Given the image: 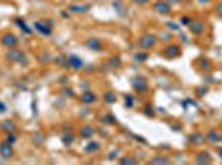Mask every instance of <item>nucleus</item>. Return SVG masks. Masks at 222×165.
I'll use <instances>...</instances> for the list:
<instances>
[{
    "label": "nucleus",
    "mask_w": 222,
    "mask_h": 165,
    "mask_svg": "<svg viewBox=\"0 0 222 165\" xmlns=\"http://www.w3.org/2000/svg\"><path fill=\"white\" fill-rule=\"evenodd\" d=\"M7 60H8V61H13V63H22V64H25V63H27V56L23 55L22 50H17L15 46H13V48L8 50V53H7Z\"/></svg>",
    "instance_id": "nucleus-1"
},
{
    "label": "nucleus",
    "mask_w": 222,
    "mask_h": 165,
    "mask_svg": "<svg viewBox=\"0 0 222 165\" xmlns=\"http://www.w3.org/2000/svg\"><path fill=\"white\" fill-rule=\"evenodd\" d=\"M138 45L141 46V48H153L156 45V37L154 35H143V37L138 40Z\"/></svg>",
    "instance_id": "nucleus-2"
},
{
    "label": "nucleus",
    "mask_w": 222,
    "mask_h": 165,
    "mask_svg": "<svg viewBox=\"0 0 222 165\" xmlns=\"http://www.w3.org/2000/svg\"><path fill=\"white\" fill-rule=\"evenodd\" d=\"M17 43H18V38H17L15 35H12V33H7V35L2 37V45L7 46V48H13Z\"/></svg>",
    "instance_id": "nucleus-3"
},
{
    "label": "nucleus",
    "mask_w": 222,
    "mask_h": 165,
    "mask_svg": "<svg viewBox=\"0 0 222 165\" xmlns=\"http://www.w3.org/2000/svg\"><path fill=\"white\" fill-rule=\"evenodd\" d=\"M133 86H134V89L139 91V92H144L148 89V82H146V79L141 78V76H138L136 79H133Z\"/></svg>",
    "instance_id": "nucleus-4"
},
{
    "label": "nucleus",
    "mask_w": 222,
    "mask_h": 165,
    "mask_svg": "<svg viewBox=\"0 0 222 165\" xmlns=\"http://www.w3.org/2000/svg\"><path fill=\"white\" fill-rule=\"evenodd\" d=\"M85 45L88 46L91 51H100V50L103 48V43H101L98 38H88V40L85 41Z\"/></svg>",
    "instance_id": "nucleus-5"
},
{
    "label": "nucleus",
    "mask_w": 222,
    "mask_h": 165,
    "mask_svg": "<svg viewBox=\"0 0 222 165\" xmlns=\"http://www.w3.org/2000/svg\"><path fill=\"white\" fill-rule=\"evenodd\" d=\"M189 28H191V32L194 33V35H201V33H204V23L199 22V20H191Z\"/></svg>",
    "instance_id": "nucleus-6"
},
{
    "label": "nucleus",
    "mask_w": 222,
    "mask_h": 165,
    "mask_svg": "<svg viewBox=\"0 0 222 165\" xmlns=\"http://www.w3.org/2000/svg\"><path fill=\"white\" fill-rule=\"evenodd\" d=\"M179 55H181V50H179L177 45H169L167 48L164 50V56L166 58H176Z\"/></svg>",
    "instance_id": "nucleus-7"
},
{
    "label": "nucleus",
    "mask_w": 222,
    "mask_h": 165,
    "mask_svg": "<svg viewBox=\"0 0 222 165\" xmlns=\"http://www.w3.org/2000/svg\"><path fill=\"white\" fill-rule=\"evenodd\" d=\"M154 10L157 13H169L171 12V7H169V3L164 2V0H159V2L154 3Z\"/></svg>",
    "instance_id": "nucleus-8"
},
{
    "label": "nucleus",
    "mask_w": 222,
    "mask_h": 165,
    "mask_svg": "<svg viewBox=\"0 0 222 165\" xmlns=\"http://www.w3.org/2000/svg\"><path fill=\"white\" fill-rule=\"evenodd\" d=\"M66 63H68V66L73 68V69H81V68L85 66V63L81 61L78 56H70L68 60H66Z\"/></svg>",
    "instance_id": "nucleus-9"
},
{
    "label": "nucleus",
    "mask_w": 222,
    "mask_h": 165,
    "mask_svg": "<svg viewBox=\"0 0 222 165\" xmlns=\"http://www.w3.org/2000/svg\"><path fill=\"white\" fill-rule=\"evenodd\" d=\"M0 155H2L3 158H8V157L13 155V150H12V144H8V142L0 144Z\"/></svg>",
    "instance_id": "nucleus-10"
},
{
    "label": "nucleus",
    "mask_w": 222,
    "mask_h": 165,
    "mask_svg": "<svg viewBox=\"0 0 222 165\" xmlns=\"http://www.w3.org/2000/svg\"><path fill=\"white\" fill-rule=\"evenodd\" d=\"M81 101H83L85 104H95L98 101V98H96V94L95 92H91V91H85L83 92V96H81Z\"/></svg>",
    "instance_id": "nucleus-11"
},
{
    "label": "nucleus",
    "mask_w": 222,
    "mask_h": 165,
    "mask_svg": "<svg viewBox=\"0 0 222 165\" xmlns=\"http://www.w3.org/2000/svg\"><path fill=\"white\" fill-rule=\"evenodd\" d=\"M206 140H207V142H211V144H217L219 140H220V135L215 132V131H211V132L206 135Z\"/></svg>",
    "instance_id": "nucleus-12"
},
{
    "label": "nucleus",
    "mask_w": 222,
    "mask_h": 165,
    "mask_svg": "<svg viewBox=\"0 0 222 165\" xmlns=\"http://www.w3.org/2000/svg\"><path fill=\"white\" fill-rule=\"evenodd\" d=\"M191 142H194V144H204V142H206V135H204V134H192L191 135Z\"/></svg>",
    "instance_id": "nucleus-13"
},
{
    "label": "nucleus",
    "mask_w": 222,
    "mask_h": 165,
    "mask_svg": "<svg viewBox=\"0 0 222 165\" xmlns=\"http://www.w3.org/2000/svg\"><path fill=\"white\" fill-rule=\"evenodd\" d=\"M86 10H88L86 5H70V12H73V13H85Z\"/></svg>",
    "instance_id": "nucleus-14"
},
{
    "label": "nucleus",
    "mask_w": 222,
    "mask_h": 165,
    "mask_svg": "<svg viewBox=\"0 0 222 165\" xmlns=\"http://www.w3.org/2000/svg\"><path fill=\"white\" fill-rule=\"evenodd\" d=\"M35 28H37V30H38L40 33H42V35H45V37H48V35L51 33V32H50V28H46V27H43V25H42V22H37V23H35Z\"/></svg>",
    "instance_id": "nucleus-15"
},
{
    "label": "nucleus",
    "mask_w": 222,
    "mask_h": 165,
    "mask_svg": "<svg viewBox=\"0 0 222 165\" xmlns=\"http://www.w3.org/2000/svg\"><path fill=\"white\" fill-rule=\"evenodd\" d=\"M197 163H211V157H209L207 152H204V154H199V157L196 158Z\"/></svg>",
    "instance_id": "nucleus-16"
},
{
    "label": "nucleus",
    "mask_w": 222,
    "mask_h": 165,
    "mask_svg": "<svg viewBox=\"0 0 222 165\" xmlns=\"http://www.w3.org/2000/svg\"><path fill=\"white\" fill-rule=\"evenodd\" d=\"M2 127H3V131H7V132H13L15 131V124L10 122V121H3Z\"/></svg>",
    "instance_id": "nucleus-17"
},
{
    "label": "nucleus",
    "mask_w": 222,
    "mask_h": 165,
    "mask_svg": "<svg viewBox=\"0 0 222 165\" xmlns=\"http://www.w3.org/2000/svg\"><path fill=\"white\" fill-rule=\"evenodd\" d=\"M93 134H95V131H93L91 127H83V129L80 131V135H81V137H86V139L91 137Z\"/></svg>",
    "instance_id": "nucleus-18"
},
{
    "label": "nucleus",
    "mask_w": 222,
    "mask_h": 165,
    "mask_svg": "<svg viewBox=\"0 0 222 165\" xmlns=\"http://www.w3.org/2000/svg\"><path fill=\"white\" fill-rule=\"evenodd\" d=\"M103 99H104V102H106V104H113V102L116 101V96H114L113 92H106Z\"/></svg>",
    "instance_id": "nucleus-19"
},
{
    "label": "nucleus",
    "mask_w": 222,
    "mask_h": 165,
    "mask_svg": "<svg viewBox=\"0 0 222 165\" xmlns=\"http://www.w3.org/2000/svg\"><path fill=\"white\" fill-rule=\"evenodd\" d=\"M98 149H100V144H98V142H90L88 145L85 147L86 152H95V150H98Z\"/></svg>",
    "instance_id": "nucleus-20"
},
{
    "label": "nucleus",
    "mask_w": 222,
    "mask_h": 165,
    "mask_svg": "<svg viewBox=\"0 0 222 165\" xmlns=\"http://www.w3.org/2000/svg\"><path fill=\"white\" fill-rule=\"evenodd\" d=\"M75 142V137L71 134H66V135H63V144L65 145H70V144H73Z\"/></svg>",
    "instance_id": "nucleus-21"
},
{
    "label": "nucleus",
    "mask_w": 222,
    "mask_h": 165,
    "mask_svg": "<svg viewBox=\"0 0 222 165\" xmlns=\"http://www.w3.org/2000/svg\"><path fill=\"white\" fill-rule=\"evenodd\" d=\"M166 27L169 28V30H172V32H179V25H177V23H174V22H167Z\"/></svg>",
    "instance_id": "nucleus-22"
},
{
    "label": "nucleus",
    "mask_w": 222,
    "mask_h": 165,
    "mask_svg": "<svg viewBox=\"0 0 222 165\" xmlns=\"http://www.w3.org/2000/svg\"><path fill=\"white\" fill-rule=\"evenodd\" d=\"M169 160L166 157H156V158H153V160H151V163H167Z\"/></svg>",
    "instance_id": "nucleus-23"
},
{
    "label": "nucleus",
    "mask_w": 222,
    "mask_h": 165,
    "mask_svg": "<svg viewBox=\"0 0 222 165\" xmlns=\"http://www.w3.org/2000/svg\"><path fill=\"white\" fill-rule=\"evenodd\" d=\"M134 60H136L138 63L146 61V60H148V55H146V53H139V55H136V56H134Z\"/></svg>",
    "instance_id": "nucleus-24"
},
{
    "label": "nucleus",
    "mask_w": 222,
    "mask_h": 165,
    "mask_svg": "<svg viewBox=\"0 0 222 165\" xmlns=\"http://www.w3.org/2000/svg\"><path fill=\"white\" fill-rule=\"evenodd\" d=\"M124 99H126V108H133V106H134V98L133 96H126Z\"/></svg>",
    "instance_id": "nucleus-25"
},
{
    "label": "nucleus",
    "mask_w": 222,
    "mask_h": 165,
    "mask_svg": "<svg viewBox=\"0 0 222 165\" xmlns=\"http://www.w3.org/2000/svg\"><path fill=\"white\" fill-rule=\"evenodd\" d=\"M17 25H20V28H22V30H25V32H30V30H28V28H27V25H25V23H23V20H17Z\"/></svg>",
    "instance_id": "nucleus-26"
},
{
    "label": "nucleus",
    "mask_w": 222,
    "mask_h": 165,
    "mask_svg": "<svg viewBox=\"0 0 222 165\" xmlns=\"http://www.w3.org/2000/svg\"><path fill=\"white\" fill-rule=\"evenodd\" d=\"M181 23H182V25H186V27H189L191 18H189V17H182V18H181Z\"/></svg>",
    "instance_id": "nucleus-27"
},
{
    "label": "nucleus",
    "mask_w": 222,
    "mask_h": 165,
    "mask_svg": "<svg viewBox=\"0 0 222 165\" xmlns=\"http://www.w3.org/2000/svg\"><path fill=\"white\" fill-rule=\"evenodd\" d=\"M215 12H217V15H219V17H222V2H219V3H217V7H215Z\"/></svg>",
    "instance_id": "nucleus-28"
},
{
    "label": "nucleus",
    "mask_w": 222,
    "mask_h": 165,
    "mask_svg": "<svg viewBox=\"0 0 222 165\" xmlns=\"http://www.w3.org/2000/svg\"><path fill=\"white\" fill-rule=\"evenodd\" d=\"M109 64H113V66H118V64H119V58H113V60H109Z\"/></svg>",
    "instance_id": "nucleus-29"
},
{
    "label": "nucleus",
    "mask_w": 222,
    "mask_h": 165,
    "mask_svg": "<svg viewBox=\"0 0 222 165\" xmlns=\"http://www.w3.org/2000/svg\"><path fill=\"white\" fill-rule=\"evenodd\" d=\"M15 140H17V137H15L13 134H12L10 137H8V140H7V142H8V144H15Z\"/></svg>",
    "instance_id": "nucleus-30"
},
{
    "label": "nucleus",
    "mask_w": 222,
    "mask_h": 165,
    "mask_svg": "<svg viewBox=\"0 0 222 165\" xmlns=\"http://www.w3.org/2000/svg\"><path fill=\"white\" fill-rule=\"evenodd\" d=\"M121 163H134V160H133V158H123Z\"/></svg>",
    "instance_id": "nucleus-31"
},
{
    "label": "nucleus",
    "mask_w": 222,
    "mask_h": 165,
    "mask_svg": "<svg viewBox=\"0 0 222 165\" xmlns=\"http://www.w3.org/2000/svg\"><path fill=\"white\" fill-rule=\"evenodd\" d=\"M169 38H171V37H169V33H162V35H161V40H162V41H164V40L167 41Z\"/></svg>",
    "instance_id": "nucleus-32"
},
{
    "label": "nucleus",
    "mask_w": 222,
    "mask_h": 165,
    "mask_svg": "<svg viewBox=\"0 0 222 165\" xmlns=\"http://www.w3.org/2000/svg\"><path fill=\"white\" fill-rule=\"evenodd\" d=\"M146 114H148V116H153V109H151L149 106H148V108H146Z\"/></svg>",
    "instance_id": "nucleus-33"
},
{
    "label": "nucleus",
    "mask_w": 222,
    "mask_h": 165,
    "mask_svg": "<svg viewBox=\"0 0 222 165\" xmlns=\"http://www.w3.org/2000/svg\"><path fill=\"white\" fill-rule=\"evenodd\" d=\"M5 111H7V108H5V104H2V102H0V112H5Z\"/></svg>",
    "instance_id": "nucleus-34"
},
{
    "label": "nucleus",
    "mask_w": 222,
    "mask_h": 165,
    "mask_svg": "<svg viewBox=\"0 0 222 165\" xmlns=\"http://www.w3.org/2000/svg\"><path fill=\"white\" fill-rule=\"evenodd\" d=\"M202 63V68H206V69H209V68H211V66H209V63L207 61H201Z\"/></svg>",
    "instance_id": "nucleus-35"
},
{
    "label": "nucleus",
    "mask_w": 222,
    "mask_h": 165,
    "mask_svg": "<svg viewBox=\"0 0 222 165\" xmlns=\"http://www.w3.org/2000/svg\"><path fill=\"white\" fill-rule=\"evenodd\" d=\"M134 2H136V3H139V5H143V3H146V2H148V0H134Z\"/></svg>",
    "instance_id": "nucleus-36"
},
{
    "label": "nucleus",
    "mask_w": 222,
    "mask_h": 165,
    "mask_svg": "<svg viewBox=\"0 0 222 165\" xmlns=\"http://www.w3.org/2000/svg\"><path fill=\"white\" fill-rule=\"evenodd\" d=\"M197 2H199L201 5H204V3H209V2H211V0H197Z\"/></svg>",
    "instance_id": "nucleus-37"
},
{
    "label": "nucleus",
    "mask_w": 222,
    "mask_h": 165,
    "mask_svg": "<svg viewBox=\"0 0 222 165\" xmlns=\"http://www.w3.org/2000/svg\"><path fill=\"white\" fill-rule=\"evenodd\" d=\"M166 2H167V3H177L179 0H166Z\"/></svg>",
    "instance_id": "nucleus-38"
},
{
    "label": "nucleus",
    "mask_w": 222,
    "mask_h": 165,
    "mask_svg": "<svg viewBox=\"0 0 222 165\" xmlns=\"http://www.w3.org/2000/svg\"><path fill=\"white\" fill-rule=\"evenodd\" d=\"M219 155L222 157V149H219Z\"/></svg>",
    "instance_id": "nucleus-39"
}]
</instances>
